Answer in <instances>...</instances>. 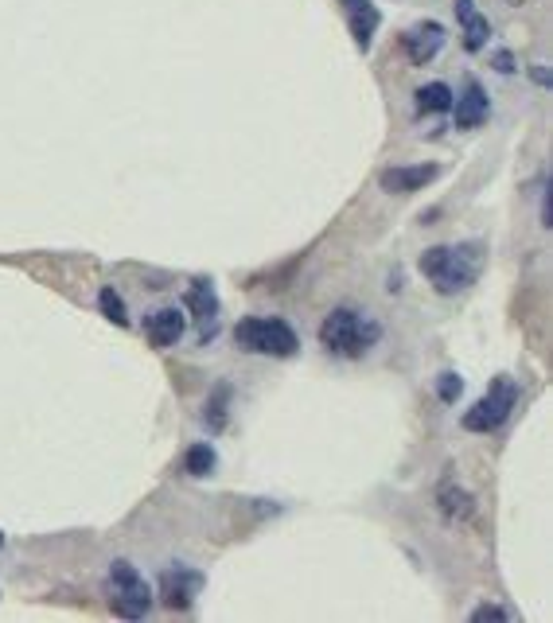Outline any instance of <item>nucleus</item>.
Returning <instances> with one entry per match:
<instances>
[{
	"instance_id": "nucleus-11",
	"label": "nucleus",
	"mask_w": 553,
	"mask_h": 623,
	"mask_svg": "<svg viewBox=\"0 0 553 623\" xmlns=\"http://www.w3.org/2000/svg\"><path fill=\"white\" fill-rule=\"evenodd\" d=\"M343 8H347V28H351V36L359 43V51H370V43H374V32H378V8L370 4V0H343Z\"/></svg>"
},
{
	"instance_id": "nucleus-7",
	"label": "nucleus",
	"mask_w": 553,
	"mask_h": 623,
	"mask_svg": "<svg viewBox=\"0 0 553 623\" xmlns=\"http://www.w3.org/2000/svg\"><path fill=\"white\" fill-rule=\"evenodd\" d=\"M402 47H406V55H409L413 67H425V63L437 59V51L444 47V28L437 24V20H425V24L409 28L406 36H402Z\"/></svg>"
},
{
	"instance_id": "nucleus-14",
	"label": "nucleus",
	"mask_w": 553,
	"mask_h": 623,
	"mask_svg": "<svg viewBox=\"0 0 553 623\" xmlns=\"http://www.w3.org/2000/svg\"><path fill=\"white\" fill-rule=\"evenodd\" d=\"M203 421H207L211 433H222V429H226V421H230V386H226V382H219V386L211 390V398L203 405Z\"/></svg>"
},
{
	"instance_id": "nucleus-21",
	"label": "nucleus",
	"mask_w": 553,
	"mask_h": 623,
	"mask_svg": "<svg viewBox=\"0 0 553 623\" xmlns=\"http://www.w3.org/2000/svg\"><path fill=\"white\" fill-rule=\"evenodd\" d=\"M495 67H499L503 74L515 71V63H511V55H507V51H499V55H495Z\"/></svg>"
},
{
	"instance_id": "nucleus-16",
	"label": "nucleus",
	"mask_w": 553,
	"mask_h": 623,
	"mask_svg": "<svg viewBox=\"0 0 553 623\" xmlns=\"http://www.w3.org/2000/svg\"><path fill=\"white\" fill-rule=\"evenodd\" d=\"M184 472L187 476H211L215 472V448L203 440V444H191L184 452Z\"/></svg>"
},
{
	"instance_id": "nucleus-17",
	"label": "nucleus",
	"mask_w": 553,
	"mask_h": 623,
	"mask_svg": "<svg viewBox=\"0 0 553 623\" xmlns=\"http://www.w3.org/2000/svg\"><path fill=\"white\" fill-rule=\"evenodd\" d=\"M98 308H102V316L113 320L117 328H129V308H125V300H121L117 289H102L98 293Z\"/></svg>"
},
{
	"instance_id": "nucleus-19",
	"label": "nucleus",
	"mask_w": 553,
	"mask_h": 623,
	"mask_svg": "<svg viewBox=\"0 0 553 623\" xmlns=\"http://www.w3.org/2000/svg\"><path fill=\"white\" fill-rule=\"evenodd\" d=\"M460 390H464V382L456 374H441V402H456Z\"/></svg>"
},
{
	"instance_id": "nucleus-8",
	"label": "nucleus",
	"mask_w": 553,
	"mask_h": 623,
	"mask_svg": "<svg viewBox=\"0 0 553 623\" xmlns=\"http://www.w3.org/2000/svg\"><path fill=\"white\" fill-rule=\"evenodd\" d=\"M199 588H203V577L195 569H184V565H176V569H168L160 577V596H164L168 608H191Z\"/></svg>"
},
{
	"instance_id": "nucleus-10",
	"label": "nucleus",
	"mask_w": 553,
	"mask_h": 623,
	"mask_svg": "<svg viewBox=\"0 0 553 623\" xmlns=\"http://www.w3.org/2000/svg\"><path fill=\"white\" fill-rule=\"evenodd\" d=\"M187 328V316L180 312V308H160V312H152L145 320V335L152 347H176L180 343V335H184Z\"/></svg>"
},
{
	"instance_id": "nucleus-13",
	"label": "nucleus",
	"mask_w": 553,
	"mask_h": 623,
	"mask_svg": "<svg viewBox=\"0 0 553 623\" xmlns=\"http://www.w3.org/2000/svg\"><path fill=\"white\" fill-rule=\"evenodd\" d=\"M187 312L199 316V320H215L219 316V296H215L211 281H191V289H187Z\"/></svg>"
},
{
	"instance_id": "nucleus-22",
	"label": "nucleus",
	"mask_w": 553,
	"mask_h": 623,
	"mask_svg": "<svg viewBox=\"0 0 553 623\" xmlns=\"http://www.w3.org/2000/svg\"><path fill=\"white\" fill-rule=\"evenodd\" d=\"M0 546H4V534H0Z\"/></svg>"
},
{
	"instance_id": "nucleus-9",
	"label": "nucleus",
	"mask_w": 553,
	"mask_h": 623,
	"mask_svg": "<svg viewBox=\"0 0 553 623\" xmlns=\"http://www.w3.org/2000/svg\"><path fill=\"white\" fill-rule=\"evenodd\" d=\"M452 110H456V129H476V125L487 121V110H491L487 90H483L476 78H468L464 90H460V98H452Z\"/></svg>"
},
{
	"instance_id": "nucleus-18",
	"label": "nucleus",
	"mask_w": 553,
	"mask_h": 623,
	"mask_svg": "<svg viewBox=\"0 0 553 623\" xmlns=\"http://www.w3.org/2000/svg\"><path fill=\"white\" fill-rule=\"evenodd\" d=\"M487 620H511V612H503L499 604H480L472 612V623H487Z\"/></svg>"
},
{
	"instance_id": "nucleus-6",
	"label": "nucleus",
	"mask_w": 553,
	"mask_h": 623,
	"mask_svg": "<svg viewBox=\"0 0 553 623\" xmlns=\"http://www.w3.org/2000/svg\"><path fill=\"white\" fill-rule=\"evenodd\" d=\"M437 176H441L437 164H398V168H386L378 176V187L390 195H409V191H421L425 184H433Z\"/></svg>"
},
{
	"instance_id": "nucleus-3",
	"label": "nucleus",
	"mask_w": 553,
	"mask_h": 623,
	"mask_svg": "<svg viewBox=\"0 0 553 623\" xmlns=\"http://www.w3.org/2000/svg\"><path fill=\"white\" fill-rule=\"evenodd\" d=\"M234 343L242 351L273 355V359H289V355H296V347H300L296 331L285 320H277V316H250V320H242L234 328Z\"/></svg>"
},
{
	"instance_id": "nucleus-12",
	"label": "nucleus",
	"mask_w": 553,
	"mask_h": 623,
	"mask_svg": "<svg viewBox=\"0 0 553 623\" xmlns=\"http://www.w3.org/2000/svg\"><path fill=\"white\" fill-rule=\"evenodd\" d=\"M452 8H456V24L464 32V47L468 51H483V43L491 36V24H487V16L476 8V0H456Z\"/></svg>"
},
{
	"instance_id": "nucleus-4",
	"label": "nucleus",
	"mask_w": 553,
	"mask_h": 623,
	"mask_svg": "<svg viewBox=\"0 0 553 623\" xmlns=\"http://www.w3.org/2000/svg\"><path fill=\"white\" fill-rule=\"evenodd\" d=\"M106 588H110V608L125 620H141L152 608V588L129 561H113Z\"/></svg>"
},
{
	"instance_id": "nucleus-20",
	"label": "nucleus",
	"mask_w": 553,
	"mask_h": 623,
	"mask_svg": "<svg viewBox=\"0 0 553 623\" xmlns=\"http://www.w3.org/2000/svg\"><path fill=\"white\" fill-rule=\"evenodd\" d=\"M542 226H553V187H546L542 195Z\"/></svg>"
},
{
	"instance_id": "nucleus-1",
	"label": "nucleus",
	"mask_w": 553,
	"mask_h": 623,
	"mask_svg": "<svg viewBox=\"0 0 553 623\" xmlns=\"http://www.w3.org/2000/svg\"><path fill=\"white\" fill-rule=\"evenodd\" d=\"M483 265V246L480 242H460V246H433L421 254V273L433 281V289L444 296L464 293Z\"/></svg>"
},
{
	"instance_id": "nucleus-5",
	"label": "nucleus",
	"mask_w": 553,
	"mask_h": 623,
	"mask_svg": "<svg viewBox=\"0 0 553 623\" xmlns=\"http://www.w3.org/2000/svg\"><path fill=\"white\" fill-rule=\"evenodd\" d=\"M515 405H518V386L511 382V378H495V386H491L480 402L464 413L460 425H464L468 433H495V429L511 417Z\"/></svg>"
},
{
	"instance_id": "nucleus-2",
	"label": "nucleus",
	"mask_w": 553,
	"mask_h": 623,
	"mask_svg": "<svg viewBox=\"0 0 553 623\" xmlns=\"http://www.w3.org/2000/svg\"><path fill=\"white\" fill-rule=\"evenodd\" d=\"M374 339H378V324L355 308H335L320 324V343L332 355H363Z\"/></svg>"
},
{
	"instance_id": "nucleus-15",
	"label": "nucleus",
	"mask_w": 553,
	"mask_h": 623,
	"mask_svg": "<svg viewBox=\"0 0 553 623\" xmlns=\"http://www.w3.org/2000/svg\"><path fill=\"white\" fill-rule=\"evenodd\" d=\"M413 98H417V113H444V110H452V90H448L444 82H429V86H421Z\"/></svg>"
}]
</instances>
